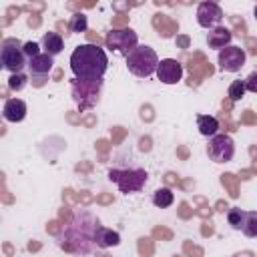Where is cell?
Returning a JSON list of instances; mask_svg holds the SVG:
<instances>
[{"label": "cell", "instance_id": "obj_1", "mask_svg": "<svg viewBox=\"0 0 257 257\" xmlns=\"http://www.w3.org/2000/svg\"><path fill=\"white\" fill-rule=\"evenodd\" d=\"M108 58L106 52L98 44H80L70 54V68L76 78L82 80H98L106 72Z\"/></svg>", "mask_w": 257, "mask_h": 257}, {"label": "cell", "instance_id": "obj_2", "mask_svg": "<svg viewBox=\"0 0 257 257\" xmlns=\"http://www.w3.org/2000/svg\"><path fill=\"white\" fill-rule=\"evenodd\" d=\"M98 227V221L88 213V211H80V215L74 217V221L68 225L66 233H64V241L62 247L74 253H90L94 243V231Z\"/></svg>", "mask_w": 257, "mask_h": 257}, {"label": "cell", "instance_id": "obj_3", "mask_svg": "<svg viewBox=\"0 0 257 257\" xmlns=\"http://www.w3.org/2000/svg\"><path fill=\"white\" fill-rule=\"evenodd\" d=\"M159 56L151 46H137L126 54V66L135 76H151L159 68Z\"/></svg>", "mask_w": 257, "mask_h": 257}, {"label": "cell", "instance_id": "obj_4", "mask_svg": "<svg viewBox=\"0 0 257 257\" xmlns=\"http://www.w3.org/2000/svg\"><path fill=\"white\" fill-rule=\"evenodd\" d=\"M24 44H20L18 38H4L2 40V50H0V60L6 70L12 74H20V70L28 64L26 54H24Z\"/></svg>", "mask_w": 257, "mask_h": 257}, {"label": "cell", "instance_id": "obj_5", "mask_svg": "<svg viewBox=\"0 0 257 257\" xmlns=\"http://www.w3.org/2000/svg\"><path fill=\"white\" fill-rule=\"evenodd\" d=\"M100 86H102V80H82V78H74L70 88H72V98L76 100L78 108L80 110H86V108H92L98 100V94H100Z\"/></svg>", "mask_w": 257, "mask_h": 257}, {"label": "cell", "instance_id": "obj_6", "mask_svg": "<svg viewBox=\"0 0 257 257\" xmlns=\"http://www.w3.org/2000/svg\"><path fill=\"white\" fill-rule=\"evenodd\" d=\"M147 171L145 169H110L108 179L116 183L120 193H135L141 191L147 183Z\"/></svg>", "mask_w": 257, "mask_h": 257}, {"label": "cell", "instance_id": "obj_7", "mask_svg": "<svg viewBox=\"0 0 257 257\" xmlns=\"http://www.w3.org/2000/svg\"><path fill=\"white\" fill-rule=\"evenodd\" d=\"M207 153H209V159L213 163H229L233 159V155H235L233 139L229 135H215V137H211Z\"/></svg>", "mask_w": 257, "mask_h": 257}, {"label": "cell", "instance_id": "obj_8", "mask_svg": "<svg viewBox=\"0 0 257 257\" xmlns=\"http://www.w3.org/2000/svg\"><path fill=\"white\" fill-rule=\"evenodd\" d=\"M104 42L110 50H118L122 54H128L133 48H137V32H133L131 28L112 30V32H108Z\"/></svg>", "mask_w": 257, "mask_h": 257}, {"label": "cell", "instance_id": "obj_9", "mask_svg": "<svg viewBox=\"0 0 257 257\" xmlns=\"http://www.w3.org/2000/svg\"><path fill=\"white\" fill-rule=\"evenodd\" d=\"M245 50L241 46H225L219 50V66L225 72H237L245 64Z\"/></svg>", "mask_w": 257, "mask_h": 257}, {"label": "cell", "instance_id": "obj_10", "mask_svg": "<svg viewBox=\"0 0 257 257\" xmlns=\"http://www.w3.org/2000/svg\"><path fill=\"white\" fill-rule=\"evenodd\" d=\"M197 20L203 28H219L223 20V10L215 2H203L197 8Z\"/></svg>", "mask_w": 257, "mask_h": 257}, {"label": "cell", "instance_id": "obj_11", "mask_svg": "<svg viewBox=\"0 0 257 257\" xmlns=\"http://www.w3.org/2000/svg\"><path fill=\"white\" fill-rule=\"evenodd\" d=\"M157 76L161 82L165 84H177L183 76V64L175 58H165L159 62V68H157Z\"/></svg>", "mask_w": 257, "mask_h": 257}, {"label": "cell", "instance_id": "obj_12", "mask_svg": "<svg viewBox=\"0 0 257 257\" xmlns=\"http://www.w3.org/2000/svg\"><path fill=\"white\" fill-rule=\"evenodd\" d=\"M4 118L10 120V122H20L24 116H26V102L20 100V98H8L4 102Z\"/></svg>", "mask_w": 257, "mask_h": 257}, {"label": "cell", "instance_id": "obj_13", "mask_svg": "<svg viewBox=\"0 0 257 257\" xmlns=\"http://www.w3.org/2000/svg\"><path fill=\"white\" fill-rule=\"evenodd\" d=\"M94 243H96V247L106 249V247L118 245V243H120V237H118V233H116V231H112V229H106V227L98 225V227H96V231H94Z\"/></svg>", "mask_w": 257, "mask_h": 257}, {"label": "cell", "instance_id": "obj_14", "mask_svg": "<svg viewBox=\"0 0 257 257\" xmlns=\"http://www.w3.org/2000/svg\"><path fill=\"white\" fill-rule=\"evenodd\" d=\"M231 30L229 28H225V26H219V28H213L211 32H209V36H207V42H209V46L211 48H225V44L229 46V42H231Z\"/></svg>", "mask_w": 257, "mask_h": 257}, {"label": "cell", "instance_id": "obj_15", "mask_svg": "<svg viewBox=\"0 0 257 257\" xmlns=\"http://www.w3.org/2000/svg\"><path fill=\"white\" fill-rule=\"evenodd\" d=\"M42 46H44V54L56 56L58 52H62V36L58 32H46L42 36Z\"/></svg>", "mask_w": 257, "mask_h": 257}, {"label": "cell", "instance_id": "obj_16", "mask_svg": "<svg viewBox=\"0 0 257 257\" xmlns=\"http://www.w3.org/2000/svg\"><path fill=\"white\" fill-rule=\"evenodd\" d=\"M52 56L50 54H38L36 58L28 60V68L32 74H48L52 70Z\"/></svg>", "mask_w": 257, "mask_h": 257}, {"label": "cell", "instance_id": "obj_17", "mask_svg": "<svg viewBox=\"0 0 257 257\" xmlns=\"http://www.w3.org/2000/svg\"><path fill=\"white\" fill-rule=\"evenodd\" d=\"M197 128L203 137H215L219 131V120L215 116H209V114H199L197 116Z\"/></svg>", "mask_w": 257, "mask_h": 257}, {"label": "cell", "instance_id": "obj_18", "mask_svg": "<svg viewBox=\"0 0 257 257\" xmlns=\"http://www.w3.org/2000/svg\"><path fill=\"white\" fill-rule=\"evenodd\" d=\"M173 201H175V195H173V191H171V189H167V187H163V189L155 191V195H153V203H155L157 207H161V209L171 207V205H173Z\"/></svg>", "mask_w": 257, "mask_h": 257}, {"label": "cell", "instance_id": "obj_19", "mask_svg": "<svg viewBox=\"0 0 257 257\" xmlns=\"http://www.w3.org/2000/svg\"><path fill=\"white\" fill-rule=\"evenodd\" d=\"M153 24L161 30V34H163L165 38H167V36H173V32H177V24H175V22H171V20H167V18H165V14H155Z\"/></svg>", "mask_w": 257, "mask_h": 257}, {"label": "cell", "instance_id": "obj_20", "mask_svg": "<svg viewBox=\"0 0 257 257\" xmlns=\"http://www.w3.org/2000/svg\"><path fill=\"white\" fill-rule=\"evenodd\" d=\"M245 215H247V211L233 207V209L227 211V221H229V225H231L233 229L241 231V229H243V223H245Z\"/></svg>", "mask_w": 257, "mask_h": 257}, {"label": "cell", "instance_id": "obj_21", "mask_svg": "<svg viewBox=\"0 0 257 257\" xmlns=\"http://www.w3.org/2000/svg\"><path fill=\"white\" fill-rule=\"evenodd\" d=\"M247 237H257V211H247L245 215V223L241 229Z\"/></svg>", "mask_w": 257, "mask_h": 257}, {"label": "cell", "instance_id": "obj_22", "mask_svg": "<svg viewBox=\"0 0 257 257\" xmlns=\"http://www.w3.org/2000/svg\"><path fill=\"white\" fill-rule=\"evenodd\" d=\"M68 30H70V32H84V30H86V16L80 14V12H76V14L70 18Z\"/></svg>", "mask_w": 257, "mask_h": 257}, {"label": "cell", "instance_id": "obj_23", "mask_svg": "<svg viewBox=\"0 0 257 257\" xmlns=\"http://www.w3.org/2000/svg\"><path fill=\"white\" fill-rule=\"evenodd\" d=\"M245 94V80H233L229 86V98L231 100H239Z\"/></svg>", "mask_w": 257, "mask_h": 257}, {"label": "cell", "instance_id": "obj_24", "mask_svg": "<svg viewBox=\"0 0 257 257\" xmlns=\"http://www.w3.org/2000/svg\"><path fill=\"white\" fill-rule=\"evenodd\" d=\"M26 84V76L20 72V74H12L10 78H8V86L12 88V90H20L22 86Z\"/></svg>", "mask_w": 257, "mask_h": 257}, {"label": "cell", "instance_id": "obj_25", "mask_svg": "<svg viewBox=\"0 0 257 257\" xmlns=\"http://www.w3.org/2000/svg\"><path fill=\"white\" fill-rule=\"evenodd\" d=\"M22 50H24V54H26L28 60H32V58H36V56L40 54V46H38L36 42H26Z\"/></svg>", "mask_w": 257, "mask_h": 257}, {"label": "cell", "instance_id": "obj_26", "mask_svg": "<svg viewBox=\"0 0 257 257\" xmlns=\"http://www.w3.org/2000/svg\"><path fill=\"white\" fill-rule=\"evenodd\" d=\"M245 90H249V92H257V70H253V72L245 78Z\"/></svg>", "mask_w": 257, "mask_h": 257}, {"label": "cell", "instance_id": "obj_27", "mask_svg": "<svg viewBox=\"0 0 257 257\" xmlns=\"http://www.w3.org/2000/svg\"><path fill=\"white\" fill-rule=\"evenodd\" d=\"M243 120H245V122H257V116H253V114H251V110H245Z\"/></svg>", "mask_w": 257, "mask_h": 257}, {"label": "cell", "instance_id": "obj_28", "mask_svg": "<svg viewBox=\"0 0 257 257\" xmlns=\"http://www.w3.org/2000/svg\"><path fill=\"white\" fill-rule=\"evenodd\" d=\"M124 22H126V14H118V18L112 20L114 26H120V24H124Z\"/></svg>", "mask_w": 257, "mask_h": 257}, {"label": "cell", "instance_id": "obj_29", "mask_svg": "<svg viewBox=\"0 0 257 257\" xmlns=\"http://www.w3.org/2000/svg\"><path fill=\"white\" fill-rule=\"evenodd\" d=\"M177 44L183 46V48H187V46H189V38H187V36H179V38H177Z\"/></svg>", "mask_w": 257, "mask_h": 257}, {"label": "cell", "instance_id": "obj_30", "mask_svg": "<svg viewBox=\"0 0 257 257\" xmlns=\"http://www.w3.org/2000/svg\"><path fill=\"white\" fill-rule=\"evenodd\" d=\"M247 44L251 46V52H255V54H257V40H253V38H249V40H247Z\"/></svg>", "mask_w": 257, "mask_h": 257}, {"label": "cell", "instance_id": "obj_31", "mask_svg": "<svg viewBox=\"0 0 257 257\" xmlns=\"http://www.w3.org/2000/svg\"><path fill=\"white\" fill-rule=\"evenodd\" d=\"M88 40H92V42H96V44L100 42V38H98L96 34H92V32H88ZM92 42H90V44H92Z\"/></svg>", "mask_w": 257, "mask_h": 257}, {"label": "cell", "instance_id": "obj_32", "mask_svg": "<svg viewBox=\"0 0 257 257\" xmlns=\"http://www.w3.org/2000/svg\"><path fill=\"white\" fill-rule=\"evenodd\" d=\"M255 18H257V6H255Z\"/></svg>", "mask_w": 257, "mask_h": 257}]
</instances>
